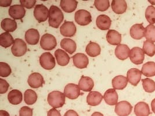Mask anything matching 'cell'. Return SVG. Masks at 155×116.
Segmentation results:
<instances>
[{"mask_svg":"<svg viewBox=\"0 0 155 116\" xmlns=\"http://www.w3.org/2000/svg\"><path fill=\"white\" fill-rule=\"evenodd\" d=\"M49 26L54 28H58L64 21V14L59 8L55 5H52L49 8Z\"/></svg>","mask_w":155,"mask_h":116,"instance_id":"6da1fadb","label":"cell"},{"mask_svg":"<svg viewBox=\"0 0 155 116\" xmlns=\"http://www.w3.org/2000/svg\"><path fill=\"white\" fill-rule=\"evenodd\" d=\"M65 96L60 91H52L48 95V102L53 108L62 107L65 104Z\"/></svg>","mask_w":155,"mask_h":116,"instance_id":"7a4b0ae2","label":"cell"},{"mask_svg":"<svg viewBox=\"0 0 155 116\" xmlns=\"http://www.w3.org/2000/svg\"><path fill=\"white\" fill-rule=\"evenodd\" d=\"M40 64L44 69L51 70L55 67L56 62L51 53L47 52L44 53L40 57Z\"/></svg>","mask_w":155,"mask_h":116,"instance_id":"3957f363","label":"cell"},{"mask_svg":"<svg viewBox=\"0 0 155 116\" xmlns=\"http://www.w3.org/2000/svg\"><path fill=\"white\" fill-rule=\"evenodd\" d=\"M40 46L42 49L45 50H52L57 46L56 38L51 34H44L41 37Z\"/></svg>","mask_w":155,"mask_h":116,"instance_id":"277c9868","label":"cell"},{"mask_svg":"<svg viewBox=\"0 0 155 116\" xmlns=\"http://www.w3.org/2000/svg\"><path fill=\"white\" fill-rule=\"evenodd\" d=\"M75 21L81 26H86L92 22L91 14L85 9H80L75 13Z\"/></svg>","mask_w":155,"mask_h":116,"instance_id":"5b68a950","label":"cell"},{"mask_svg":"<svg viewBox=\"0 0 155 116\" xmlns=\"http://www.w3.org/2000/svg\"><path fill=\"white\" fill-rule=\"evenodd\" d=\"M27 45L21 39H16L11 48L12 54L15 57H21L27 52Z\"/></svg>","mask_w":155,"mask_h":116,"instance_id":"8992f818","label":"cell"},{"mask_svg":"<svg viewBox=\"0 0 155 116\" xmlns=\"http://www.w3.org/2000/svg\"><path fill=\"white\" fill-rule=\"evenodd\" d=\"M48 9L43 4H38L34 9V16L36 20L39 22H45L49 17Z\"/></svg>","mask_w":155,"mask_h":116,"instance_id":"52a82bcc","label":"cell"},{"mask_svg":"<svg viewBox=\"0 0 155 116\" xmlns=\"http://www.w3.org/2000/svg\"><path fill=\"white\" fill-rule=\"evenodd\" d=\"M131 61L136 65H140L143 63L145 59V53L142 49L138 47H133L130 53Z\"/></svg>","mask_w":155,"mask_h":116,"instance_id":"ba28073f","label":"cell"},{"mask_svg":"<svg viewBox=\"0 0 155 116\" xmlns=\"http://www.w3.org/2000/svg\"><path fill=\"white\" fill-rule=\"evenodd\" d=\"M133 106L127 101H121L115 106V113L119 116H128L132 111Z\"/></svg>","mask_w":155,"mask_h":116,"instance_id":"9c48e42d","label":"cell"},{"mask_svg":"<svg viewBox=\"0 0 155 116\" xmlns=\"http://www.w3.org/2000/svg\"><path fill=\"white\" fill-rule=\"evenodd\" d=\"M64 94L68 98L74 100L80 95V89L74 84H69L64 89Z\"/></svg>","mask_w":155,"mask_h":116,"instance_id":"30bf717a","label":"cell"},{"mask_svg":"<svg viewBox=\"0 0 155 116\" xmlns=\"http://www.w3.org/2000/svg\"><path fill=\"white\" fill-rule=\"evenodd\" d=\"M77 29L73 22L65 21L60 28L61 34L64 37L74 36L76 33Z\"/></svg>","mask_w":155,"mask_h":116,"instance_id":"8fae6325","label":"cell"},{"mask_svg":"<svg viewBox=\"0 0 155 116\" xmlns=\"http://www.w3.org/2000/svg\"><path fill=\"white\" fill-rule=\"evenodd\" d=\"M28 85L32 88H39L42 87L45 82L42 75L38 73H32L28 77Z\"/></svg>","mask_w":155,"mask_h":116,"instance_id":"7c38bea8","label":"cell"},{"mask_svg":"<svg viewBox=\"0 0 155 116\" xmlns=\"http://www.w3.org/2000/svg\"><path fill=\"white\" fill-rule=\"evenodd\" d=\"M9 15L14 19H21L26 14V10L21 5H14L9 9Z\"/></svg>","mask_w":155,"mask_h":116,"instance_id":"4fadbf2b","label":"cell"},{"mask_svg":"<svg viewBox=\"0 0 155 116\" xmlns=\"http://www.w3.org/2000/svg\"><path fill=\"white\" fill-rule=\"evenodd\" d=\"M72 58L73 64L80 69L87 68L89 64L88 58L83 53H77Z\"/></svg>","mask_w":155,"mask_h":116,"instance_id":"5bb4252c","label":"cell"},{"mask_svg":"<svg viewBox=\"0 0 155 116\" xmlns=\"http://www.w3.org/2000/svg\"><path fill=\"white\" fill-rule=\"evenodd\" d=\"M142 73L137 68H131L128 71L127 78L128 81L133 86H137L141 80Z\"/></svg>","mask_w":155,"mask_h":116,"instance_id":"9a60e30c","label":"cell"},{"mask_svg":"<svg viewBox=\"0 0 155 116\" xmlns=\"http://www.w3.org/2000/svg\"><path fill=\"white\" fill-rule=\"evenodd\" d=\"M104 99L107 104L114 106L117 104L119 97L114 89H109L105 92Z\"/></svg>","mask_w":155,"mask_h":116,"instance_id":"2e32d148","label":"cell"},{"mask_svg":"<svg viewBox=\"0 0 155 116\" xmlns=\"http://www.w3.org/2000/svg\"><path fill=\"white\" fill-rule=\"evenodd\" d=\"M130 35L135 40H140L145 36V28L142 24H135L130 29Z\"/></svg>","mask_w":155,"mask_h":116,"instance_id":"e0dca14e","label":"cell"},{"mask_svg":"<svg viewBox=\"0 0 155 116\" xmlns=\"http://www.w3.org/2000/svg\"><path fill=\"white\" fill-rule=\"evenodd\" d=\"M40 34L38 31L35 29H30L26 32L25 40L30 45H35L38 43Z\"/></svg>","mask_w":155,"mask_h":116,"instance_id":"ac0fdd59","label":"cell"},{"mask_svg":"<svg viewBox=\"0 0 155 116\" xmlns=\"http://www.w3.org/2000/svg\"><path fill=\"white\" fill-rule=\"evenodd\" d=\"M112 23L110 18L105 15H100L97 18L96 24L99 29L102 30L109 29Z\"/></svg>","mask_w":155,"mask_h":116,"instance_id":"d6986e66","label":"cell"},{"mask_svg":"<svg viewBox=\"0 0 155 116\" xmlns=\"http://www.w3.org/2000/svg\"><path fill=\"white\" fill-rule=\"evenodd\" d=\"M114 53L117 58L120 60H125L130 56V49L127 45L121 44L117 46Z\"/></svg>","mask_w":155,"mask_h":116,"instance_id":"ffe728a7","label":"cell"},{"mask_svg":"<svg viewBox=\"0 0 155 116\" xmlns=\"http://www.w3.org/2000/svg\"><path fill=\"white\" fill-rule=\"evenodd\" d=\"M107 42L113 46L119 45L121 42V35L115 30H109L106 34Z\"/></svg>","mask_w":155,"mask_h":116,"instance_id":"44dd1931","label":"cell"},{"mask_svg":"<svg viewBox=\"0 0 155 116\" xmlns=\"http://www.w3.org/2000/svg\"><path fill=\"white\" fill-rule=\"evenodd\" d=\"M94 86V80L88 77L82 76L78 82V87L80 90L84 92H91Z\"/></svg>","mask_w":155,"mask_h":116,"instance_id":"7402d4cb","label":"cell"},{"mask_svg":"<svg viewBox=\"0 0 155 116\" xmlns=\"http://www.w3.org/2000/svg\"><path fill=\"white\" fill-rule=\"evenodd\" d=\"M136 116H149L150 114L149 105L144 102H138L134 107Z\"/></svg>","mask_w":155,"mask_h":116,"instance_id":"603a6c76","label":"cell"},{"mask_svg":"<svg viewBox=\"0 0 155 116\" xmlns=\"http://www.w3.org/2000/svg\"><path fill=\"white\" fill-rule=\"evenodd\" d=\"M104 96L98 92H90L87 97V102L88 105L96 106L99 105L102 101Z\"/></svg>","mask_w":155,"mask_h":116,"instance_id":"cb8c5ba5","label":"cell"},{"mask_svg":"<svg viewBox=\"0 0 155 116\" xmlns=\"http://www.w3.org/2000/svg\"><path fill=\"white\" fill-rule=\"evenodd\" d=\"M61 47L65 51L69 53V54H72L74 53L77 48V45L76 42L71 39L64 38L63 39L61 42Z\"/></svg>","mask_w":155,"mask_h":116,"instance_id":"d4e9b609","label":"cell"},{"mask_svg":"<svg viewBox=\"0 0 155 116\" xmlns=\"http://www.w3.org/2000/svg\"><path fill=\"white\" fill-rule=\"evenodd\" d=\"M127 8V2L124 0H113L112 2V9L117 14H122L126 12Z\"/></svg>","mask_w":155,"mask_h":116,"instance_id":"484cf974","label":"cell"},{"mask_svg":"<svg viewBox=\"0 0 155 116\" xmlns=\"http://www.w3.org/2000/svg\"><path fill=\"white\" fill-rule=\"evenodd\" d=\"M55 56L58 65L66 66L70 62V57L68 53L61 49H58L55 51Z\"/></svg>","mask_w":155,"mask_h":116,"instance_id":"4316f807","label":"cell"},{"mask_svg":"<svg viewBox=\"0 0 155 116\" xmlns=\"http://www.w3.org/2000/svg\"><path fill=\"white\" fill-rule=\"evenodd\" d=\"M8 99L11 104L18 105L22 102L23 95L19 90L14 89L10 91L8 94Z\"/></svg>","mask_w":155,"mask_h":116,"instance_id":"83f0119b","label":"cell"},{"mask_svg":"<svg viewBox=\"0 0 155 116\" xmlns=\"http://www.w3.org/2000/svg\"><path fill=\"white\" fill-rule=\"evenodd\" d=\"M78 2L75 0H62L60 6L65 12L71 13L76 10L78 7Z\"/></svg>","mask_w":155,"mask_h":116,"instance_id":"f1b7e54d","label":"cell"},{"mask_svg":"<svg viewBox=\"0 0 155 116\" xmlns=\"http://www.w3.org/2000/svg\"><path fill=\"white\" fill-rule=\"evenodd\" d=\"M128 82L126 77L122 75H118L112 80V86L114 89L123 90L127 87Z\"/></svg>","mask_w":155,"mask_h":116,"instance_id":"f546056e","label":"cell"},{"mask_svg":"<svg viewBox=\"0 0 155 116\" xmlns=\"http://www.w3.org/2000/svg\"><path fill=\"white\" fill-rule=\"evenodd\" d=\"M85 51L89 56L91 57H95L101 54V49L98 44L90 42L87 44Z\"/></svg>","mask_w":155,"mask_h":116,"instance_id":"4dcf8cb0","label":"cell"},{"mask_svg":"<svg viewBox=\"0 0 155 116\" xmlns=\"http://www.w3.org/2000/svg\"><path fill=\"white\" fill-rule=\"evenodd\" d=\"M1 28L7 32H13L17 29V23L14 19L5 18L1 23Z\"/></svg>","mask_w":155,"mask_h":116,"instance_id":"1f68e13d","label":"cell"},{"mask_svg":"<svg viewBox=\"0 0 155 116\" xmlns=\"http://www.w3.org/2000/svg\"><path fill=\"white\" fill-rule=\"evenodd\" d=\"M141 73L147 77L155 76V63L150 61L145 63L142 66Z\"/></svg>","mask_w":155,"mask_h":116,"instance_id":"d6a6232c","label":"cell"},{"mask_svg":"<svg viewBox=\"0 0 155 116\" xmlns=\"http://www.w3.org/2000/svg\"><path fill=\"white\" fill-rule=\"evenodd\" d=\"M14 41L12 36L8 32L2 33L0 35V45L4 48L10 47L14 44Z\"/></svg>","mask_w":155,"mask_h":116,"instance_id":"836d02e7","label":"cell"},{"mask_svg":"<svg viewBox=\"0 0 155 116\" xmlns=\"http://www.w3.org/2000/svg\"><path fill=\"white\" fill-rule=\"evenodd\" d=\"M38 96L35 91L28 89L25 91L24 94V101L28 105H32L37 102Z\"/></svg>","mask_w":155,"mask_h":116,"instance_id":"e575fe53","label":"cell"},{"mask_svg":"<svg viewBox=\"0 0 155 116\" xmlns=\"http://www.w3.org/2000/svg\"><path fill=\"white\" fill-rule=\"evenodd\" d=\"M142 50L149 57H153L155 55V44L148 40L145 41Z\"/></svg>","mask_w":155,"mask_h":116,"instance_id":"d590c367","label":"cell"},{"mask_svg":"<svg viewBox=\"0 0 155 116\" xmlns=\"http://www.w3.org/2000/svg\"><path fill=\"white\" fill-rule=\"evenodd\" d=\"M145 37L147 40L152 43L155 42V26L149 25L145 28Z\"/></svg>","mask_w":155,"mask_h":116,"instance_id":"8d00e7d4","label":"cell"},{"mask_svg":"<svg viewBox=\"0 0 155 116\" xmlns=\"http://www.w3.org/2000/svg\"><path fill=\"white\" fill-rule=\"evenodd\" d=\"M143 89L148 93H152L155 90V82L149 78L142 80Z\"/></svg>","mask_w":155,"mask_h":116,"instance_id":"74e56055","label":"cell"},{"mask_svg":"<svg viewBox=\"0 0 155 116\" xmlns=\"http://www.w3.org/2000/svg\"><path fill=\"white\" fill-rule=\"evenodd\" d=\"M145 17L148 22L153 25L155 23V7L150 5L147 8L145 11Z\"/></svg>","mask_w":155,"mask_h":116,"instance_id":"f35d334b","label":"cell"},{"mask_svg":"<svg viewBox=\"0 0 155 116\" xmlns=\"http://www.w3.org/2000/svg\"><path fill=\"white\" fill-rule=\"evenodd\" d=\"M94 5L96 8L101 12L105 11L110 7L109 1L108 0H95L94 1Z\"/></svg>","mask_w":155,"mask_h":116,"instance_id":"ab89813d","label":"cell"},{"mask_svg":"<svg viewBox=\"0 0 155 116\" xmlns=\"http://www.w3.org/2000/svg\"><path fill=\"white\" fill-rule=\"evenodd\" d=\"M12 73L11 68L7 63H0V76L1 77H8Z\"/></svg>","mask_w":155,"mask_h":116,"instance_id":"60d3db41","label":"cell"},{"mask_svg":"<svg viewBox=\"0 0 155 116\" xmlns=\"http://www.w3.org/2000/svg\"><path fill=\"white\" fill-rule=\"evenodd\" d=\"M33 109L28 106H23L19 110L20 116H33Z\"/></svg>","mask_w":155,"mask_h":116,"instance_id":"b9f144b4","label":"cell"},{"mask_svg":"<svg viewBox=\"0 0 155 116\" xmlns=\"http://www.w3.org/2000/svg\"><path fill=\"white\" fill-rule=\"evenodd\" d=\"M9 87V84L7 82V80L0 79V94H5L8 90V88Z\"/></svg>","mask_w":155,"mask_h":116,"instance_id":"7bdbcfd3","label":"cell"},{"mask_svg":"<svg viewBox=\"0 0 155 116\" xmlns=\"http://www.w3.org/2000/svg\"><path fill=\"white\" fill-rule=\"evenodd\" d=\"M35 0H30V1H26V0H21L20 2L21 5L23 7L26 8L28 9H31L35 7L36 4Z\"/></svg>","mask_w":155,"mask_h":116,"instance_id":"ee69618b","label":"cell"},{"mask_svg":"<svg viewBox=\"0 0 155 116\" xmlns=\"http://www.w3.org/2000/svg\"><path fill=\"white\" fill-rule=\"evenodd\" d=\"M47 116H61L60 112L55 108L49 110L47 113Z\"/></svg>","mask_w":155,"mask_h":116,"instance_id":"f6af8a7d","label":"cell"},{"mask_svg":"<svg viewBox=\"0 0 155 116\" xmlns=\"http://www.w3.org/2000/svg\"><path fill=\"white\" fill-rule=\"evenodd\" d=\"M64 116H79L76 111H75L73 110H69L67 111L65 114H64Z\"/></svg>","mask_w":155,"mask_h":116,"instance_id":"bcb514c9","label":"cell"},{"mask_svg":"<svg viewBox=\"0 0 155 116\" xmlns=\"http://www.w3.org/2000/svg\"><path fill=\"white\" fill-rule=\"evenodd\" d=\"M12 1H11V0H10V1H9V0L8 1H2V0H1L0 1V5L1 7H7L11 4Z\"/></svg>","mask_w":155,"mask_h":116,"instance_id":"7dc6e473","label":"cell"},{"mask_svg":"<svg viewBox=\"0 0 155 116\" xmlns=\"http://www.w3.org/2000/svg\"><path fill=\"white\" fill-rule=\"evenodd\" d=\"M0 116H10L7 111L0 110Z\"/></svg>","mask_w":155,"mask_h":116,"instance_id":"c3c4849f","label":"cell"},{"mask_svg":"<svg viewBox=\"0 0 155 116\" xmlns=\"http://www.w3.org/2000/svg\"><path fill=\"white\" fill-rule=\"evenodd\" d=\"M151 108L152 110V111L155 114V99L151 102Z\"/></svg>","mask_w":155,"mask_h":116,"instance_id":"681fc988","label":"cell"},{"mask_svg":"<svg viewBox=\"0 0 155 116\" xmlns=\"http://www.w3.org/2000/svg\"><path fill=\"white\" fill-rule=\"evenodd\" d=\"M91 116H104L102 113H101L100 112H94Z\"/></svg>","mask_w":155,"mask_h":116,"instance_id":"f907efd6","label":"cell"},{"mask_svg":"<svg viewBox=\"0 0 155 116\" xmlns=\"http://www.w3.org/2000/svg\"><path fill=\"white\" fill-rule=\"evenodd\" d=\"M149 2L150 3V4H152V5H155V1H149Z\"/></svg>","mask_w":155,"mask_h":116,"instance_id":"816d5d0a","label":"cell"}]
</instances>
